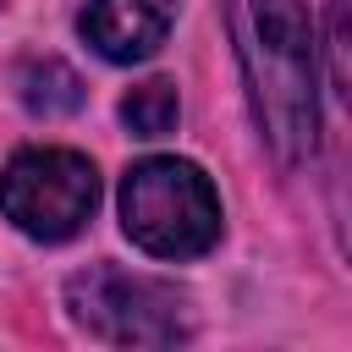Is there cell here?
Segmentation results:
<instances>
[{"label":"cell","mask_w":352,"mask_h":352,"mask_svg":"<svg viewBox=\"0 0 352 352\" xmlns=\"http://www.w3.org/2000/svg\"><path fill=\"white\" fill-rule=\"evenodd\" d=\"M226 22L270 154L280 165L308 160L319 143V66L302 0H226Z\"/></svg>","instance_id":"cell-1"},{"label":"cell","mask_w":352,"mask_h":352,"mask_svg":"<svg viewBox=\"0 0 352 352\" xmlns=\"http://www.w3.org/2000/svg\"><path fill=\"white\" fill-rule=\"evenodd\" d=\"M121 226L154 258H198L220 236V198L192 160H138L121 182Z\"/></svg>","instance_id":"cell-2"},{"label":"cell","mask_w":352,"mask_h":352,"mask_svg":"<svg viewBox=\"0 0 352 352\" xmlns=\"http://www.w3.org/2000/svg\"><path fill=\"white\" fill-rule=\"evenodd\" d=\"M66 308L72 319L110 341V346H176L192 319H187V297L154 275H126L110 264H94L82 275L66 280Z\"/></svg>","instance_id":"cell-3"},{"label":"cell","mask_w":352,"mask_h":352,"mask_svg":"<svg viewBox=\"0 0 352 352\" xmlns=\"http://www.w3.org/2000/svg\"><path fill=\"white\" fill-rule=\"evenodd\" d=\"M99 204V176L72 148H22L0 176V209L33 242H66Z\"/></svg>","instance_id":"cell-4"},{"label":"cell","mask_w":352,"mask_h":352,"mask_svg":"<svg viewBox=\"0 0 352 352\" xmlns=\"http://www.w3.org/2000/svg\"><path fill=\"white\" fill-rule=\"evenodd\" d=\"M170 22H176V0H82V16H77L82 38L116 66L154 55Z\"/></svg>","instance_id":"cell-5"},{"label":"cell","mask_w":352,"mask_h":352,"mask_svg":"<svg viewBox=\"0 0 352 352\" xmlns=\"http://www.w3.org/2000/svg\"><path fill=\"white\" fill-rule=\"evenodd\" d=\"M176 116H182V104H176V88L165 77H148L121 99V121L132 138H165L176 126Z\"/></svg>","instance_id":"cell-6"},{"label":"cell","mask_w":352,"mask_h":352,"mask_svg":"<svg viewBox=\"0 0 352 352\" xmlns=\"http://www.w3.org/2000/svg\"><path fill=\"white\" fill-rule=\"evenodd\" d=\"M22 99H28V110H38V116H66V110L82 104V82H77V72H66L60 60H33V66L22 72Z\"/></svg>","instance_id":"cell-7"}]
</instances>
